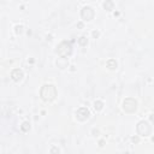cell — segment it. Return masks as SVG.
<instances>
[{
  "label": "cell",
  "mask_w": 154,
  "mask_h": 154,
  "mask_svg": "<svg viewBox=\"0 0 154 154\" xmlns=\"http://www.w3.org/2000/svg\"><path fill=\"white\" fill-rule=\"evenodd\" d=\"M40 95L44 101L51 102V101H53L54 99H56V96H57V89L52 84H45L44 87L41 88Z\"/></svg>",
  "instance_id": "1"
},
{
  "label": "cell",
  "mask_w": 154,
  "mask_h": 154,
  "mask_svg": "<svg viewBox=\"0 0 154 154\" xmlns=\"http://www.w3.org/2000/svg\"><path fill=\"white\" fill-rule=\"evenodd\" d=\"M57 53L61 58H66V57H69V56H71V53H72V46H71V44L67 42V41L60 42L57 46Z\"/></svg>",
  "instance_id": "2"
},
{
  "label": "cell",
  "mask_w": 154,
  "mask_h": 154,
  "mask_svg": "<svg viewBox=\"0 0 154 154\" xmlns=\"http://www.w3.org/2000/svg\"><path fill=\"white\" fill-rule=\"evenodd\" d=\"M123 110L125 111V112H128V113L135 112V111L137 110V102H136V100H134L131 97L125 99L124 102H123Z\"/></svg>",
  "instance_id": "3"
},
{
  "label": "cell",
  "mask_w": 154,
  "mask_h": 154,
  "mask_svg": "<svg viewBox=\"0 0 154 154\" xmlns=\"http://www.w3.org/2000/svg\"><path fill=\"white\" fill-rule=\"evenodd\" d=\"M151 131H152V128H151V125H149V123L148 122L142 120V122H140L137 124V132L141 136L151 135Z\"/></svg>",
  "instance_id": "4"
},
{
  "label": "cell",
  "mask_w": 154,
  "mask_h": 154,
  "mask_svg": "<svg viewBox=\"0 0 154 154\" xmlns=\"http://www.w3.org/2000/svg\"><path fill=\"white\" fill-rule=\"evenodd\" d=\"M89 116H90V113H89V110L87 107H81V108H78L76 111V118L78 120H81V122L87 120L89 118Z\"/></svg>",
  "instance_id": "5"
},
{
  "label": "cell",
  "mask_w": 154,
  "mask_h": 154,
  "mask_svg": "<svg viewBox=\"0 0 154 154\" xmlns=\"http://www.w3.org/2000/svg\"><path fill=\"white\" fill-rule=\"evenodd\" d=\"M81 16L84 21H91V19L94 18V10L89 6L83 7V10H82V12H81Z\"/></svg>",
  "instance_id": "6"
},
{
  "label": "cell",
  "mask_w": 154,
  "mask_h": 154,
  "mask_svg": "<svg viewBox=\"0 0 154 154\" xmlns=\"http://www.w3.org/2000/svg\"><path fill=\"white\" fill-rule=\"evenodd\" d=\"M11 77H12L13 81L19 82L21 79L23 78V71H22V70H19V69L12 70V72H11Z\"/></svg>",
  "instance_id": "7"
},
{
  "label": "cell",
  "mask_w": 154,
  "mask_h": 154,
  "mask_svg": "<svg viewBox=\"0 0 154 154\" xmlns=\"http://www.w3.org/2000/svg\"><path fill=\"white\" fill-rule=\"evenodd\" d=\"M113 7H114V3L112 0H106L104 3V9L106 10V11H112Z\"/></svg>",
  "instance_id": "8"
},
{
  "label": "cell",
  "mask_w": 154,
  "mask_h": 154,
  "mask_svg": "<svg viewBox=\"0 0 154 154\" xmlns=\"http://www.w3.org/2000/svg\"><path fill=\"white\" fill-rule=\"evenodd\" d=\"M106 66L108 67L110 70H116L117 69V61L114 59H110L106 63Z\"/></svg>",
  "instance_id": "9"
},
{
  "label": "cell",
  "mask_w": 154,
  "mask_h": 154,
  "mask_svg": "<svg viewBox=\"0 0 154 154\" xmlns=\"http://www.w3.org/2000/svg\"><path fill=\"white\" fill-rule=\"evenodd\" d=\"M102 107H104V102H102V101L97 100V101H95L94 102V108L96 111H101L102 110Z\"/></svg>",
  "instance_id": "10"
},
{
  "label": "cell",
  "mask_w": 154,
  "mask_h": 154,
  "mask_svg": "<svg viewBox=\"0 0 154 154\" xmlns=\"http://www.w3.org/2000/svg\"><path fill=\"white\" fill-rule=\"evenodd\" d=\"M78 44L81 45V46H85V45L88 44V39L85 38V36H82V38L78 39Z\"/></svg>",
  "instance_id": "11"
},
{
  "label": "cell",
  "mask_w": 154,
  "mask_h": 154,
  "mask_svg": "<svg viewBox=\"0 0 154 154\" xmlns=\"http://www.w3.org/2000/svg\"><path fill=\"white\" fill-rule=\"evenodd\" d=\"M29 129H30V123L24 122L22 124V130L23 131H29Z\"/></svg>",
  "instance_id": "12"
},
{
  "label": "cell",
  "mask_w": 154,
  "mask_h": 154,
  "mask_svg": "<svg viewBox=\"0 0 154 154\" xmlns=\"http://www.w3.org/2000/svg\"><path fill=\"white\" fill-rule=\"evenodd\" d=\"M22 32H23V27H22V25H19V27H17V28H16V33H17V34H21Z\"/></svg>",
  "instance_id": "13"
},
{
  "label": "cell",
  "mask_w": 154,
  "mask_h": 154,
  "mask_svg": "<svg viewBox=\"0 0 154 154\" xmlns=\"http://www.w3.org/2000/svg\"><path fill=\"white\" fill-rule=\"evenodd\" d=\"M51 152H52V153H53V152H58V153H59V149H58V148H52Z\"/></svg>",
  "instance_id": "14"
},
{
  "label": "cell",
  "mask_w": 154,
  "mask_h": 154,
  "mask_svg": "<svg viewBox=\"0 0 154 154\" xmlns=\"http://www.w3.org/2000/svg\"><path fill=\"white\" fill-rule=\"evenodd\" d=\"M93 35H94L95 38H97V36H99V33H97V32H93Z\"/></svg>",
  "instance_id": "15"
},
{
  "label": "cell",
  "mask_w": 154,
  "mask_h": 154,
  "mask_svg": "<svg viewBox=\"0 0 154 154\" xmlns=\"http://www.w3.org/2000/svg\"><path fill=\"white\" fill-rule=\"evenodd\" d=\"M132 142H138V138L137 137H132Z\"/></svg>",
  "instance_id": "16"
},
{
  "label": "cell",
  "mask_w": 154,
  "mask_h": 154,
  "mask_svg": "<svg viewBox=\"0 0 154 154\" xmlns=\"http://www.w3.org/2000/svg\"><path fill=\"white\" fill-rule=\"evenodd\" d=\"M151 120L154 123V114H152V116H151Z\"/></svg>",
  "instance_id": "17"
}]
</instances>
